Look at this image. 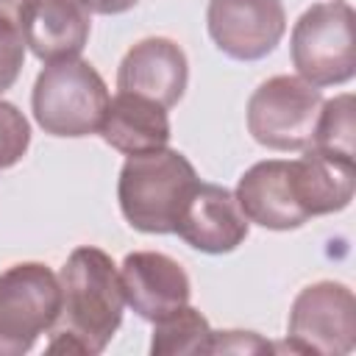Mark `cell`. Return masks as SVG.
<instances>
[{
  "instance_id": "6da1fadb",
  "label": "cell",
  "mask_w": 356,
  "mask_h": 356,
  "mask_svg": "<svg viewBox=\"0 0 356 356\" xmlns=\"http://www.w3.org/2000/svg\"><path fill=\"white\" fill-rule=\"evenodd\" d=\"M356 172L350 161L303 150L300 159H264L248 167L236 184L245 217L267 231H295L312 217L350 206Z\"/></svg>"
},
{
  "instance_id": "7a4b0ae2",
  "label": "cell",
  "mask_w": 356,
  "mask_h": 356,
  "mask_svg": "<svg viewBox=\"0 0 356 356\" xmlns=\"http://www.w3.org/2000/svg\"><path fill=\"white\" fill-rule=\"evenodd\" d=\"M61 317L47 342V353H103L117 334L125 312V295L114 259L95 248H75L61 273Z\"/></svg>"
},
{
  "instance_id": "3957f363",
  "label": "cell",
  "mask_w": 356,
  "mask_h": 356,
  "mask_svg": "<svg viewBox=\"0 0 356 356\" xmlns=\"http://www.w3.org/2000/svg\"><path fill=\"white\" fill-rule=\"evenodd\" d=\"M195 164L172 147L128 156L117 178L125 222L142 234H175L178 214L197 184Z\"/></svg>"
},
{
  "instance_id": "277c9868",
  "label": "cell",
  "mask_w": 356,
  "mask_h": 356,
  "mask_svg": "<svg viewBox=\"0 0 356 356\" xmlns=\"http://www.w3.org/2000/svg\"><path fill=\"white\" fill-rule=\"evenodd\" d=\"M108 86L83 58L44 64L31 92V111L39 128L58 139L92 136L103 125Z\"/></svg>"
},
{
  "instance_id": "5b68a950",
  "label": "cell",
  "mask_w": 356,
  "mask_h": 356,
  "mask_svg": "<svg viewBox=\"0 0 356 356\" xmlns=\"http://www.w3.org/2000/svg\"><path fill=\"white\" fill-rule=\"evenodd\" d=\"M356 14L345 0L309 6L289 36L292 67L312 86H342L356 75Z\"/></svg>"
},
{
  "instance_id": "8992f818",
  "label": "cell",
  "mask_w": 356,
  "mask_h": 356,
  "mask_svg": "<svg viewBox=\"0 0 356 356\" xmlns=\"http://www.w3.org/2000/svg\"><path fill=\"white\" fill-rule=\"evenodd\" d=\"M61 317L58 275L42 261H19L0 273V356L28 353Z\"/></svg>"
},
{
  "instance_id": "52a82bcc",
  "label": "cell",
  "mask_w": 356,
  "mask_h": 356,
  "mask_svg": "<svg viewBox=\"0 0 356 356\" xmlns=\"http://www.w3.org/2000/svg\"><path fill=\"white\" fill-rule=\"evenodd\" d=\"M323 100V92L300 75H273L261 81L248 100V131L267 150H306Z\"/></svg>"
},
{
  "instance_id": "ba28073f",
  "label": "cell",
  "mask_w": 356,
  "mask_h": 356,
  "mask_svg": "<svg viewBox=\"0 0 356 356\" xmlns=\"http://www.w3.org/2000/svg\"><path fill=\"white\" fill-rule=\"evenodd\" d=\"M345 356L356 348V298L339 281H314L303 286L286 317V342L275 350Z\"/></svg>"
},
{
  "instance_id": "9c48e42d",
  "label": "cell",
  "mask_w": 356,
  "mask_h": 356,
  "mask_svg": "<svg viewBox=\"0 0 356 356\" xmlns=\"http://www.w3.org/2000/svg\"><path fill=\"white\" fill-rule=\"evenodd\" d=\"M206 28L228 58L259 61L281 44L286 8L281 0H209Z\"/></svg>"
},
{
  "instance_id": "30bf717a",
  "label": "cell",
  "mask_w": 356,
  "mask_h": 356,
  "mask_svg": "<svg viewBox=\"0 0 356 356\" xmlns=\"http://www.w3.org/2000/svg\"><path fill=\"white\" fill-rule=\"evenodd\" d=\"M250 231V220L236 203V195L220 184H203L197 181L189 192L175 234L195 250L209 256H222L236 250Z\"/></svg>"
},
{
  "instance_id": "8fae6325",
  "label": "cell",
  "mask_w": 356,
  "mask_h": 356,
  "mask_svg": "<svg viewBox=\"0 0 356 356\" xmlns=\"http://www.w3.org/2000/svg\"><path fill=\"white\" fill-rule=\"evenodd\" d=\"M120 284L125 303L147 323L186 306L192 298V281L181 261L159 250L128 253L120 264Z\"/></svg>"
},
{
  "instance_id": "7c38bea8",
  "label": "cell",
  "mask_w": 356,
  "mask_h": 356,
  "mask_svg": "<svg viewBox=\"0 0 356 356\" xmlns=\"http://www.w3.org/2000/svg\"><path fill=\"white\" fill-rule=\"evenodd\" d=\"M189 83V61L178 42L147 36L128 47L117 67V89L156 100L164 108L178 106Z\"/></svg>"
},
{
  "instance_id": "4fadbf2b",
  "label": "cell",
  "mask_w": 356,
  "mask_h": 356,
  "mask_svg": "<svg viewBox=\"0 0 356 356\" xmlns=\"http://www.w3.org/2000/svg\"><path fill=\"white\" fill-rule=\"evenodd\" d=\"M25 47L44 64L78 58L92 33L83 0H25L17 17Z\"/></svg>"
},
{
  "instance_id": "5bb4252c",
  "label": "cell",
  "mask_w": 356,
  "mask_h": 356,
  "mask_svg": "<svg viewBox=\"0 0 356 356\" xmlns=\"http://www.w3.org/2000/svg\"><path fill=\"white\" fill-rule=\"evenodd\" d=\"M108 147L122 156H139L170 145L172 128L167 108L134 92H117L108 97L103 125L97 131Z\"/></svg>"
},
{
  "instance_id": "9a60e30c",
  "label": "cell",
  "mask_w": 356,
  "mask_h": 356,
  "mask_svg": "<svg viewBox=\"0 0 356 356\" xmlns=\"http://www.w3.org/2000/svg\"><path fill=\"white\" fill-rule=\"evenodd\" d=\"M211 325L195 306H178L175 312L159 317L150 334L153 356H200L211 350Z\"/></svg>"
},
{
  "instance_id": "2e32d148",
  "label": "cell",
  "mask_w": 356,
  "mask_h": 356,
  "mask_svg": "<svg viewBox=\"0 0 356 356\" xmlns=\"http://www.w3.org/2000/svg\"><path fill=\"white\" fill-rule=\"evenodd\" d=\"M353 139H356L353 95L345 92L331 100H323L309 150H314L325 159H339V161L353 164Z\"/></svg>"
},
{
  "instance_id": "e0dca14e",
  "label": "cell",
  "mask_w": 356,
  "mask_h": 356,
  "mask_svg": "<svg viewBox=\"0 0 356 356\" xmlns=\"http://www.w3.org/2000/svg\"><path fill=\"white\" fill-rule=\"evenodd\" d=\"M31 147V122L11 103L0 97V170H8L22 161Z\"/></svg>"
},
{
  "instance_id": "ac0fdd59",
  "label": "cell",
  "mask_w": 356,
  "mask_h": 356,
  "mask_svg": "<svg viewBox=\"0 0 356 356\" xmlns=\"http://www.w3.org/2000/svg\"><path fill=\"white\" fill-rule=\"evenodd\" d=\"M25 64V39L17 19L0 14V95L11 89Z\"/></svg>"
},
{
  "instance_id": "d6986e66",
  "label": "cell",
  "mask_w": 356,
  "mask_h": 356,
  "mask_svg": "<svg viewBox=\"0 0 356 356\" xmlns=\"http://www.w3.org/2000/svg\"><path fill=\"white\" fill-rule=\"evenodd\" d=\"M275 350L273 342L259 337L256 331H214L209 353H270Z\"/></svg>"
},
{
  "instance_id": "ffe728a7",
  "label": "cell",
  "mask_w": 356,
  "mask_h": 356,
  "mask_svg": "<svg viewBox=\"0 0 356 356\" xmlns=\"http://www.w3.org/2000/svg\"><path fill=\"white\" fill-rule=\"evenodd\" d=\"M139 0H83V6L92 14H103V17H114V14H125L136 6Z\"/></svg>"
},
{
  "instance_id": "44dd1931",
  "label": "cell",
  "mask_w": 356,
  "mask_h": 356,
  "mask_svg": "<svg viewBox=\"0 0 356 356\" xmlns=\"http://www.w3.org/2000/svg\"><path fill=\"white\" fill-rule=\"evenodd\" d=\"M25 0H0V14L8 17V19H17L19 17V8H22Z\"/></svg>"
}]
</instances>
